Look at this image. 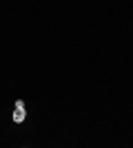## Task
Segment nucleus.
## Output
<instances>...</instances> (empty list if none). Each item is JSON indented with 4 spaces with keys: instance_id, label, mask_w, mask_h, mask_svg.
<instances>
[{
    "instance_id": "f257e3e1",
    "label": "nucleus",
    "mask_w": 133,
    "mask_h": 148,
    "mask_svg": "<svg viewBox=\"0 0 133 148\" xmlns=\"http://www.w3.org/2000/svg\"><path fill=\"white\" fill-rule=\"evenodd\" d=\"M25 117H27L25 106H13V124H22Z\"/></svg>"
}]
</instances>
